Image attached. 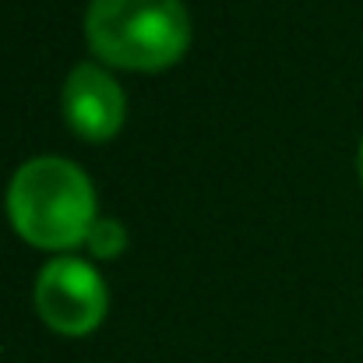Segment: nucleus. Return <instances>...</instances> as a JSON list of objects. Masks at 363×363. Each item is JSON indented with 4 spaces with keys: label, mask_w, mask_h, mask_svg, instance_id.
<instances>
[{
    "label": "nucleus",
    "mask_w": 363,
    "mask_h": 363,
    "mask_svg": "<svg viewBox=\"0 0 363 363\" xmlns=\"http://www.w3.org/2000/svg\"><path fill=\"white\" fill-rule=\"evenodd\" d=\"M7 216L28 243L64 250L89 240L96 226V191L71 159L39 155L11 177Z\"/></svg>",
    "instance_id": "nucleus-1"
},
{
    "label": "nucleus",
    "mask_w": 363,
    "mask_h": 363,
    "mask_svg": "<svg viewBox=\"0 0 363 363\" xmlns=\"http://www.w3.org/2000/svg\"><path fill=\"white\" fill-rule=\"evenodd\" d=\"M360 177H363V145H360Z\"/></svg>",
    "instance_id": "nucleus-6"
},
{
    "label": "nucleus",
    "mask_w": 363,
    "mask_h": 363,
    "mask_svg": "<svg viewBox=\"0 0 363 363\" xmlns=\"http://www.w3.org/2000/svg\"><path fill=\"white\" fill-rule=\"evenodd\" d=\"M106 282L82 257H53L35 279V311L60 335H89L106 318Z\"/></svg>",
    "instance_id": "nucleus-3"
},
{
    "label": "nucleus",
    "mask_w": 363,
    "mask_h": 363,
    "mask_svg": "<svg viewBox=\"0 0 363 363\" xmlns=\"http://www.w3.org/2000/svg\"><path fill=\"white\" fill-rule=\"evenodd\" d=\"M123 243H127V233H123L121 223H113V219H96V226L89 230V247H92L96 257L121 254Z\"/></svg>",
    "instance_id": "nucleus-5"
},
{
    "label": "nucleus",
    "mask_w": 363,
    "mask_h": 363,
    "mask_svg": "<svg viewBox=\"0 0 363 363\" xmlns=\"http://www.w3.org/2000/svg\"><path fill=\"white\" fill-rule=\"evenodd\" d=\"M85 39L127 71H162L191 43V18L180 0H89Z\"/></svg>",
    "instance_id": "nucleus-2"
},
{
    "label": "nucleus",
    "mask_w": 363,
    "mask_h": 363,
    "mask_svg": "<svg viewBox=\"0 0 363 363\" xmlns=\"http://www.w3.org/2000/svg\"><path fill=\"white\" fill-rule=\"evenodd\" d=\"M64 117L74 134L89 141H106L121 130L127 103L121 85L96 64H78L64 82Z\"/></svg>",
    "instance_id": "nucleus-4"
}]
</instances>
